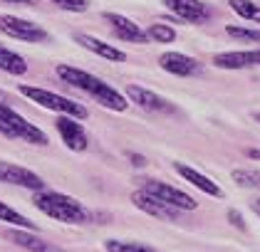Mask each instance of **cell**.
Instances as JSON below:
<instances>
[{
    "label": "cell",
    "mask_w": 260,
    "mask_h": 252,
    "mask_svg": "<svg viewBox=\"0 0 260 252\" xmlns=\"http://www.w3.org/2000/svg\"><path fill=\"white\" fill-rule=\"evenodd\" d=\"M161 69H166L169 75H176V77H193L201 75V64L188 55H181V52H164L159 57Z\"/></svg>",
    "instance_id": "10"
},
{
    "label": "cell",
    "mask_w": 260,
    "mask_h": 252,
    "mask_svg": "<svg viewBox=\"0 0 260 252\" xmlns=\"http://www.w3.org/2000/svg\"><path fill=\"white\" fill-rule=\"evenodd\" d=\"M253 119H255V121H258V124H260V112H258V114H253Z\"/></svg>",
    "instance_id": "32"
},
{
    "label": "cell",
    "mask_w": 260,
    "mask_h": 252,
    "mask_svg": "<svg viewBox=\"0 0 260 252\" xmlns=\"http://www.w3.org/2000/svg\"><path fill=\"white\" fill-rule=\"evenodd\" d=\"M0 32H5L8 38L22 40V42H45L50 38L47 30H42L40 25L25 18H15V15H0Z\"/></svg>",
    "instance_id": "5"
},
{
    "label": "cell",
    "mask_w": 260,
    "mask_h": 252,
    "mask_svg": "<svg viewBox=\"0 0 260 252\" xmlns=\"http://www.w3.org/2000/svg\"><path fill=\"white\" fill-rule=\"evenodd\" d=\"M0 220H3V223H10V225H18V228L35 230V225H32L25 215L18 213V210H15V208H10V205H5L3 200H0Z\"/></svg>",
    "instance_id": "21"
},
{
    "label": "cell",
    "mask_w": 260,
    "mask_h": 252,
    "mask_svg": "<svg viewBox=\"0 0 260 252\" xmlns=\"http://www.w3.org/2000/svg\"><path fill=\"white\" fill-rule=\"evenodd\" d=\"M0 101H8V97H5V94H3V92H0Z\"/></svg>",
    "instance_id": "33"
},
{
    "label": "cell",
    "mask_w": 260,
    "mask_h": 252,
    "mask_svg": "<svg viewBox=\"0 0 260 252\" xmlns=\"http://www.w3.org/2000/svg\"><path fill=\"white\" fill-rule=\"evenodd\" d=\"M0 134L5 138H20V141L35 143V146H45L47 143L45 131L38 129L35 124H30L22 114H18L8 101H0Z\"/></svg>",
    "instance_id": "3"
},
{
    "label": "cell",
    "mask_w": 260,
    "mask_h": 252,
    "mask_svg": "<svg viewBox=\"0 0 260 252\" xmlns=\"http://www.w3.org/2000/svg\"><path fill=\"white\" fill-rule=\"evenodd\" d=\"M132 163H134V166H144V158L137 154H132Z\"/></svg>",
    "instance_id": "27"
},
{
    "label": "cell",
    "mask_w": 260,
    "mask_h": 252,
    "mask_svg": "<svg viewBox=\"0 0 260 252\" xmlns=\"http://www.w3.org/2000/svg\"><path fill=\"white\" fill-rule=\"evenodd\" d=\"M0 69L8 72V75H15V77H22L27 72V62L22 55L8 50V47H0Z\"/></svg>",
    "instance_id": "18"
},
{
    "label": "cell",
    "mask_w": 260,
    "mask_h": 252,
    "mask_svg": "<svg viewBox=\"0 0 260 252\" xmlns=\"http://www.w3.org/2000/svg\"><path fill=\"white\" fill-rule=\"evenodd\" d=\"M55 72H57V77H60L62 82H67L70 87H75V89H80L84 94H89L94 101H100L102 106H107V109H112V112H124V109L129 106V101L121 97L114 87H109L107 82H102L100 77H94V75H89V72H84V69L70 67V64H57Z\"/></svg>",
    "instance_id": "1"
},
{
    "label": "cell",
    "mask_w": 260,
    "mask_h": 252,
    "mask_svg": "<svg viewBox=\"0 0 260 252\" xmlns=\"http://www.w3.org/2000/svg\"><path fill=\"white\" fill-rule=\"evenodd\" d=\"M104 20L112 25V30H114V35L124 42H137V45H144V42H149V35H146V30H141L139 25L134 22V20L124 18L119 13H104Z\"/></svg>",
    "instance_id": "9"
},
{
    "label": "cell",
    "mask_w": 260,
    "mask_h": 252,
    "mask_svg": "<svg viewBox=\"0 0 260 252\" xmlns=\"http://www.w3.org/2000/svg\"><path fill=\"white\" fill-rule=\"evenodd\" d=\"M75 40L80 42L84 50H89V52H94V55H100V57L109 59V62H124L126 59V55L121 52V50H117V47H112L109 42H102V40L92 38V35H75Z\"/></svg>",
    "instance_id": "15"
},
{
    "label": "cell",
    "mask_w": 260,
    "mask_h": 252,
    "mask_svg": "<svg viewBox=\"0 0 260 252\" xmlns=\"http://www.w3.org/2000/svg\"><path fill=\"white\" fill-rule=\"evenodd\" d=\"M233 181L243 186V188H260V171H233Z\"/></svg>",
    "instance_id": "24"
},
{
    "label": "cell",
    "mask_w": 260,
    "mask_h": 252,
    "mask_svg": "<svg viewBox=\"0 0 260 252\" xmlns=\"http://www.w3.org/2000/svg\"><path fill=\"white\" fill-rule=\"evenodd\" d=\"M0 183L20 186L27 191H42L45 188V181L38 173H32L30 168H22L18 163H10V161H0Z\"/></svg>",
    "instance_id": "7"
},
{
    "label": "cell",
    "mask_w": 260,
    "mask_h": 252,
    "mask_svg": "<svg viewBox=\"0 0 260 252\" xmlns=\"http://www.w3.org/2000/svg\"><path fill=\"white\" fill-rule=\"evenodd\" d=\"M104 250L107 252H159L151 245H144V242H134V240H107L104 242Z\"/></svg>",
    "instance_id": "19"
},
{
    "label": "cell",
    "mask_w": 260,
    "mask_h": 252,
    "mask_svg": "<svg viewBox=\"0 0 260 252\" xmlns=\"http://www.w3.org/2000/svg\"><path fill=\"white\" fill-rule=\"evenodd\" d=\"M146 35H149L151 42L169 45V42H174V40H176V30H174V27H169V25H164V22H154V25L146 30Z\"/></svg>",
    "instance_id": "22"
},
{
    "label": "cell",
    "mask_w": 260,
    "mask_h": 252,
    "mask_svg": "<svg viewBox=\"0 0 260 252\" xmlns=\"http://www.w3.org/2000/svg\"><path fill=\"white\" fill-rule=\"evenodd\" d=\"M228 218H231V225H236V228H240V230H245V223H243V218H240V213H236V210H231V213H228Z\"/></svg>",
    "instance_id": "26"
},
{
    "label": "cell",
    "mask_w": 260,
    "mask_h": 252,
    "mask_svg": "<svg viewBox=\"0 0 260 252\" xmlns=\"http://www.w3.org/2000/svg\"><path fill=\"white\" fill-rule=\"evenodd\" d=\"M169 10H174V15L186 22H206L211 18V10L199 3V0H164Z\"/></svg>",
    "instance_id": "12"
},
{
    "label": "cell",
    "mask_w": 260,
    "mask_h": 252,
    "mask_svg": "<svg viewBox=\"0 0 260 252\" xmlns=\"http://www.w3.org/2000/svg\"><path fill=\"white\" fill-rule=\"evenodd\" d=\"M213 64L220 69H245L253 67V52H220L213 57Z\"/></svg>",
    "instance_id": "16"
},
{
    "label": "cell",
    "mask_w": 260,
    "mask_h": 252,
    "mask_svg": "<svg viewBox=\"0 0 260 252\" xmlns=\"http://www.w3.org/2000/svg\"><path fill=\"white\" fill-rule=\"evenodd\" d=\"M55 126H57V131H60L62 141H64L67 149H72V151H84V149H87V134H84L82 124L75 117L62 114Z\"/></svg>",
    "instance_id": "11"
},
{
    "label": "cell",
    "mask_w": 260,
    "mask_h": 252,
    "mask_svg": "<svg viewBox=\"0 0 260 252\" xmlns=\"http://www.w3.org/2000/svg\"><path fill=\"white\" fill-rule=\"evenodd\" d=\"M228 5H231L233 13H238L240 18L260 22V5L258 3H253V0H228Z\"/></svg>",
    "instance_id": "20"
},
{
    "label": "cell",
    "mask_w": 260,
    "mask_h": 252,
    "mask_svg": "<svg viewBox=\"0 0 260 252\" xmlns=\"http://www.w3.org/2000/svg\"><path fill=\"white\" fill-rule=\"evenodd\" d=\"M20 94L27 97L30 101L40 104L42 109H50V112H57V114H67V117L75 119H87V109L82 106L80 101H72V99L55 94V92H47L40 87H30V84H20Z\"/></svg>",
    "instance_id": "4"
},
{
    "label": "cell",
    "mask_w": 260,
    "mask_h": 252,
    "mask_svg": "<svg viewBox=\"0 0 260 252\" xmlns=\"http://www.w3.org/2000/svg\"><path fill=\"white\" fill-rule=\"evenodd\" d=\"M3 3H15V5H30L32 0H3Z\"/></svg>",
    "instance_id": "28"
},
{
    "label": "cell",
    "mask_w": 260,
    "mask_h": 252,
    "mask_svg": "<svg viewBox=\"0 0 260 252\" xmlns=\"http://www.w3.org/2000/svg\"><path fill=\"white\" fill-rule=\"evenodd\" d=\"M174 168H176V173H179L183 181H188V183L196 186L199 191H203V193H208V195H216V198H223V188L216 186L208 175L199 173V171H193L191 166H183V163H174Z\"/></svg>",
    "instance_id": "14"
},
{
    "label": "cell",
    "mask_w": 260,
    "mask_h": 252,
    "mask_svg": "<svg viewBox=\"0 0 260 252\" xmlns=\"http://www.w3.org/2000/svg\"><path fill=\"white\" fill-rule=\"evenodd\" d=\"M248 156H250V158H260V151H258V149H250V151H248Z\"/></svg>",
    "instance_id": "31"
},
{
    "label": "cell",
    "mask_w": 260,
    "mask_h": 252,
    "mask_svg": "<svg viewBox=\"0 0 260 252\" xmlns=\"http://www.w3.org/2000/svg\"><path fill=\"white\" fill-rule=\"evenodd\" d=\"M126 97L132 99L134 104H139L141 109H146V112H176L174 104H169L164 97L144 89V87H137V84H129L126 87Z\"/></svg>",
    "instance_id": "13"
},
{
    "label": "cell",
    "mask_w": 260,
    "mask_h": 252,
    "mask_svg": "<svg viewBox=\"0 0 260 252\" xmlns=\"http://www.w3.org/2000/svg\"><path fill=\"white\" fill-rule=\"evenodd\" d=\"M253 52V64H260V50H250Z\"/></svg>",
    "instance_id": "29"
},
{
    "label": "cell",
    "mask_w": 260,
    "mask_h": 252,
    "mask_svg": "<svg viewBox=\"0 0 260 252\" xmlns=\"http://www.w3.org/2000/svg\"><path fill=\"white\" fill-rule=\"evenodd\" d=\"M225 32H228L231 38L240 40V42H260V30L240 27V25H225Z\"/></svg>",
    "instance_id": "23"
},
{
    "label": "cell",
    "mask_w": 260,
    "mask_h": 252,
    "mask_svg": "<svg viewBox=\"0 0 260 252\" xmlns=\"http://www.w3.org/2000/svg\"><path fill=\"white\" fill-rule=\"evenodd\" d=\"M144 191L161 198L164 203H169V205H174V208H179V210H196V208H199V200H193L188 193H183L179 188H171V186H166V183H161V181L146 178V181H144Z\"/></svg>",
    "instance_id": "6"
},
{
    "label": "cell",
    "mask_w": 260,
    "mask_h": 252,
    "mask_svg": "<svg viewBox=\"0 0 260 252\" xmlns=\"http://www.w3.org/2000/svg\"><path fill=\"white\" fill-rule=\"evenodd\" d=\"M10 240H13L15 245L25 247V250H30V252H55L42 237L27 233V228H25V230H10Z\"/></svg>",
    "instance_id": "17"
},
{
    "label": "cell",
    "mask_w": 260,
    "mask_h": 252,
    "mask_svg": "<svg viewBox=\"0 0 260 252\" xmlns=\"http://www.w3.org/2000/svg\"><path fill=\"white\" fill-rule=\"evenodd\" d=\"M50 3H55L57 8L70 10V13H84V10L89 8V3H87V0H50Z\"/></svg>",
    "instance_id": "25"
},
{
    "label": "cell",
    "mask_w": 260,
    "mask_h": 252,
    "mask_svg": "<svg viewBox=\"0 0 260 252\" xmlns=\"http://www.w3.org/2000/svg\"><path fill=\"white\" fill-rule=\"evenodd\" d=\"M250 208H253V210H255V213L260 215V198H258V200H253V203H250Z\"/></svg>",
    "instance_id": "30"
},
{
    "label": "cell",
    "mask_w": 260,
    "mask_h": 252,
    "mask_svg": "<svg viewBox=\"0 0 260 252\" xmlns=\"http://www.w3.org/2000/svg\"><path fill=\"white\" fill-rule=\"evenodd\" d=\"M32 203L40 213L50 215L52 220L67 223V225H82V223H89V218H92L80 200H75L72 195L55 193V191H38Z\"/></svg>",
    "instance_id": "2"
},
{
    "label": "cell",
    "mask_w": 260,
    "mask_h": 252,
    "mask_svg": "<svg viewBox=\"0 0 260 252\" xmlns=\"http://www.w3.org/2000/svg\"><path fill=\"white\" fill-rule=\"evenodd\" d=\"M132 203H134L139 210H144L146 215H154V218H159V220H171V223H174V220H179V215H181L179 208L164 203V200L156 198V195L146 193L144 188L132 193Z\"/></svg>",
    "instance_id": "8"
}]
</instances>
